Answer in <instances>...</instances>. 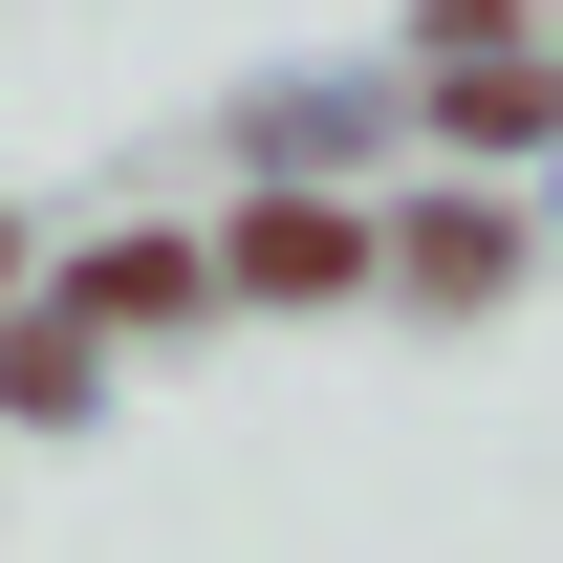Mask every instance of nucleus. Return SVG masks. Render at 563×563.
Masks as SVG:
<instances>
[{
  "label": "nucleus",
  "mask_w": 563,
  "mask_h": 563,
  "mask_svg": "<svg viewBox=\"0 0 563 563\" xmlns=\"http://www.w3.org/2000/svg\"><path fill=\"white\" fill-rule=\"evenodd\" d=\"M239 282H347V217H303V196L239 217Z\"/></svg>",
  "instance_id": "f257e3e1"
}]
</instances>
